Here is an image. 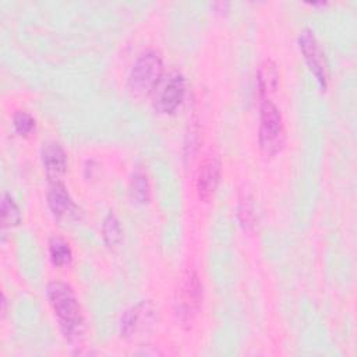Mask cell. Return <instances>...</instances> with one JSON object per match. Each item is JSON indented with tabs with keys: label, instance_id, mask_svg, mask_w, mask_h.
<instances>
[{
	"label": "cell",
	"instance_id": "7c38bea8",
	"mask_svg": "<svg viewBox=\"0 0 357 357\" xmlns=\"http://www.w3.org/2000/svg\"><path fill=\"white\" fill-rule=\"evenodd\" d=\"M50 261L54 266H66L73 259V252L67 241L60 237H53L49 243Z\"/></svg>",
	"mask_w": 357,
	"mask_h": 357
},
{
	"label": "cell",
	"instance_id": "2e32d148",
	"mask_svg": "<svg viewBox=\"0 0 357 357\" xmlns=\"http://www.w3.org/2000/svg\"><path fill=\"white\" fill-rule=\"evenodd\" d=\"M237 211H238L237 215L241 226L245 230H251L255 226V212H254V205L251 198L250 197L241 198Z\"/></svg>",
	"mask_w": 357,
	"mask_h": 357
},
{
	"label": "cell",
	"instance_id": "9a60e30c",
	"mask_svg": "<svg viewBox=\"0 0 357 357\" xmlns=\"http://www.w3.org/2000/svg\"><path fill=\"white\" fill-rule=\"evenodd\" d=\"M21 222V213L8 194H3L1 198V225L3 227H13Z\"/></svg>",
	"mask_w": 357,
	"mask_h": 357
},
{
	"label": "cell",
	"instance_id": "e0dca14e",
	"mask_svg": "<svg viewBox=\"0 0 357 357\" xmlns=\"http://www.w3.org/2000/svg\"><path fill=\"white\" fill-rule=\"evenodd\" d=\"M13 126L17 134L20 135H29L35 128V119L24 110H18L13 116Z\"/></svg>",
	"mask_w": 357,
	"mask_h": 357
},
{
	"label": "cell",
	"instance_id": "5bb4252c",
	"mask_svg": "<svg viewBox=\"0 0 357 357\" xmlns=\"http://www.w3.org/2000/svg\"><path fill=\"white\" fill-rule=\"evenodd\" d=\"M102 234H103V240H105V244L110 248L116 247L120 244L121 241V227H120V222L119 219L116 218L114 213H107V216L103 220V225H102Z\"/></svg>",
	"mask_w": 357,
	"mask_h": 357
},
{
	"label": "cell",
	"instance_id": "52a82bcc",
	"mask_svg": "<svg viewBox=\"0 0 357 357\" xmlns=\"http://www.w3.org/2000/svg\"><path fill=\"white\" fill-rule=\"evenodd\" d=\"M298 46L303 53V57L314 74L319 88L325 91L329 82V70L326 64L325 54L311 29H304L298 38Z\"/></svg>",
	"mask_w": 357,
	"mask_h": 357
},
{
	"label": "cell",
	"instance_id": "30bf717a",
	"mask_svg": "<svg viewBox=\"0 0 357 357\" xmlns=\"http://www.w3.org/2000/svg\"><path fill=\"white\" fill-rule=\"evenodd\" d=\"M47 204L52 213L57 219H68L77 212V206L73 202L70 194L67 192L66 187L59 181H54L50 187L47 192Z\"/></svg>",
	"mask_w": 357,
	"mask_h": 357
},
{
	"label": "cell",
	"instance_id": "5b68a950",
	"mask_svg": "<svg viewBox=\"0 0 357 357\" xmlns=\"http://www.w3.org/2000/svg\"><path fill=\"white\" fill-rule=\"evenodd\" d=\"M152 93V105L156 112L163 114L174 113L185 93L184 77L178 71H172L167 75H163Z\"/></svg>",
	"mask_w": 357,
	"mask_h": 357
},
{
	"label": "cell",
	"instance_id": "8992f818",
	"mask_svg": "<svg viewBox=\"0 0 357 357\" xmlns=\"http://www.w3.org/2000/svg\"><path fill=\"white\" fill-rule=\"evenodd\" d=\"M158 322V308L149 300L141 301L127 310L120 319V333L123 337L132 339L151 331Z\"/></svg>",
	"mask_w": 357,
	"mask_h": 357
},
{
	"label": "cell",
	"instance_id": "4fadbf2b",
	"mask_svg": "<svg viewBox=\"0 0 357 357\" xmlns=\"http://www.w3.org/2000/svg\"><path fill=\"white\" fill-rule=\"evenodd\" d=\"M131 197L138 204H146L151 199V184L142 170H137L131 178Z\"/></svg>",
	"mask_w": 357,
	"mask_h": 357
},
{
	"label": "cell",
	"instance_id": "3957f363",
	"mask_svg": "<svg viewBox=\"0 0 357 357\" xmlns=\"http://www.w3.org/2000/svg\"><path fill=\"white\" fill-rule=\"evenodd\" d=\"M258 139L262 152L269 156L279 153L286 144V130L280 110L269 98L261 102Z\"/></svg>",
	"mask_w": 357,
	"mask_h": 357
},
{
	"label": "cell",
	"instance_id": "277c9868",
	"mask_svg": "<svg viewBox=\"0 0 357 357\" xmlns=\"http://www.w3.org/2000/svg\"><path fill=\"white\" fill-rule=\"evenodd\" d=\"M163 77V61L159 53L149 50L142 53L132 66L130 74V91L135 98L151 95Z\"/></svg>",
	"mask_w": 357,
	"mask_h": 357
},
{
	"label": "cell",
	"instance_id": "6da1fadb",
	"mask_svg": "<svg viewBox=\"0 0 357 357\" xmlns=\"http://www.w3.org/2000/svg\"><path fill=\"white\" fill-rule=\"evenodd\" d=\"M46 296L63 335L70 342L81 340L85 333V321L71 286L64 282H52L47 284Z\"/></svg>",
	"mask_w": 357,
	"mask_h": 357
},
{
	"label": "cell",
	"instance_id": "7a4b0ae2",
	"mask_svg": "<svg viewBox=\"0 0 357 357\" xmlns=\"http://www.w3.org/2000/svg\"><path fill=\"white\" fill-rule=\"evenodd\" d=\"M204 300L202 282L194 269H185L180 276L174 297V311L181 324H191L198 315Z\"/></svg>",
	"mask_w": 357,
	"mask_h": 357
},
{
	"label": "cell",
	"instance_id": "ba28073f",
	"mask_svg": "<svg viewBox=\"0 0 357 357\" xmlns=\"http://www.w3.org/2000/svg\"><path fill=\"white\" fill-rule=\"evenodd\" d=\"M219 180H220V160L218 156H208L201 165L198 180H197V191L201 201L208 202L213 197L219 185Z\"/></svg>",
	"mask_w": 357,
	"mask_h": 357
},
{
	"label": "cell",
	"instance_id": "9c48e42d",
	"mask_svg": "<svg viewBox=\"0 0 357 357\" xmlns=\"http://www.w3.org/2000/svg\"><path fill=\"white\" fill-rule=\"evenodd\" d=\"M42 165L47 177L53 181H59L67 170V156L64 149L56 142L46 144L42 149Z\"/></svg>",
	"mask_w": 357,
	"mask_h": 357
},
{
	"label": "cell",
	"instance_id": "8fae6325",
	"mask_svg": "<svg viewBox=\"0 0 357 357\" xmlns=\"http://www.w3.org/2000/svg\"><path fill=\"white\" fill-rule=\"evenodd\" d=\"M257 81L262 99H266L269 93L275 92L279 82V71L272 60H265L259 64Z\"/></svg>",
	"mask_w": 357,
	"mask_h": 357
}]
</instances>
